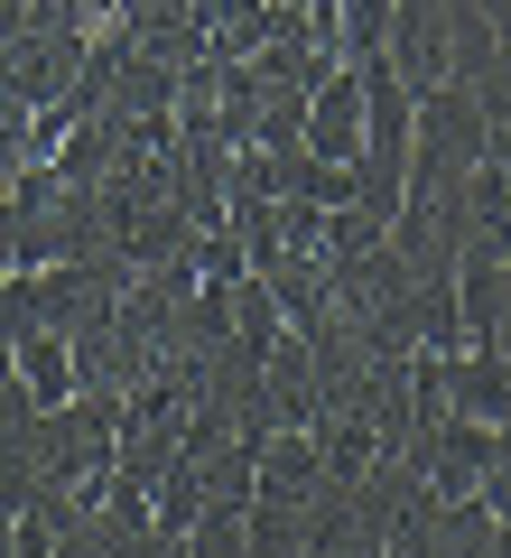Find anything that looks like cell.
Segmentation results:
<instances>
[{
    "label": "cell",
    "instance_id": "cell-11",
    "mask_svg": "<svg viewBox=\"0 0 511 558\" xmlns=\"http://www.w3.org/2000/svg\"><path fill=\"white\" fill-rule=\"evenodd\" d=\"M0 270H20V196H0Z\"/></svg>",
    "mask_w": 511,
    "mask_h": 558
},
{
    "label": "cell",
    "instance_id": "cell-6",
    "mask_svg": "<svg viewBox=\"0 0 511 558\" xmlns=\"http://www.w3.org/2000/svg\"><path fill=\"white\" fill-rule=\"evenodd\" d=\"M307 28L344 65H363V57H381V38H391V0H307Z\"/></svg>",
    "mask_w": 511,
    "mask_h": 558
},
{
    "label": "cell",
    "instance_id": "cell-8",
    "mask_svg": "<svg viewBox=\"0 0 511 558\" xmlns=\"http://www.w3.org/2000/svg\"><path fill=\"white\" fill-rule=\"evenodd\" d=\"M484 549H492V512H484V494L447 502V512H437V539H428V558H484Z\"/></svg>",
    "mask_w": 511,
    "mask_h": 558
},
{
    "label": "cell",
    "instance_id": "cell-4",
    "mask_svg": "<svg viewBox=\"0 0 511 558\" xmlns=\"http://www.w3.org/2000/svg\"><path fill=\"white\" fill-rule=\"evenodd\" d=\"M447 38H455V0H391V38L381 57L400 65V84H447Z\"/></svg>",
    "mask_w": 511,
    "mask_h": 558
},
{
    "label": "cell",
    "instance_id": "cell-5",
    "mask_svg": "<svg viewBox=\"0 0 511 558\" xmlns=\"http://www.w3.org/2000/svg\"><path fill=\"white\" fill-rule=\"evenodd\" d=\"M297 149L326 159V168H354L363 159V75H354V65H334V75L307 94V131H297Z\"/></svg>",
    "mask_w": 511,
    "mask_h": 558
},
{
    "label": "cell",
    "instance_id": "cell-10",
    "mask_svg": "<svg viewBox=\"0 0 511 558\" xmlns=\"http://www.w3.org/2000/svg\"><path fill=\"white\" fill-rule=\"evenodd\" d=\"M242 512H252V502H205V512L186 521V558H242Z\"/></svg>",
    "mask_w": 511,
    "mask_h": 558
},
{
    "label": "cell",
    "instance_id": "cell-12",
    "mask_svg": "<svg viewBox=\"0 0 511 558\" xmlns=\"http://www.w3.org/2000/svg\"><path fill=\"white\" fill-rule=\"evenodd\" d=\"M20 381V344H10V326H0V391Z\"/></svg>",
    "mask_w": 511,
    "mask_h": 558
},
{
    "label": "cell",
    "instance_id": "cell-3",
    "mask_svg": "<svg viewBox=\"0 0 511 558\" xmlns=\"http://www.w3.org/2000/svg\"><path fill=\"white\" fill-rule=\"evenodd\" d=\"M326 410V381H316V344L297 336H279L270 354H260V381H252V418H260V438L270 428H307V418Z\"/></svg>",
    "mask_w": 511,
    "mask_h": 558
},
{
    "label": "cell",
    "instance_id": "cell-2",
    "mask_svg": "<svg viewBox=\"0 0 511 558\" xmlns=\"http://www.w3.org/2000/svg\"><path fill=\"white\" fill-rule=\"evenodd\" d=\"M84 28H38L20 10V28H10V47H0V84L28 102V112H75V75H84ZM84 121V112H75Z\"/></svg>",
    "mask_w": 511,
    "mask_h": 558
},
{
    "label": "cell",
    "instance_id": "cell-9",
    "mask_svg": "<svg viewBox=\"0 0 511 558\" xmlns=\"http://www.w3.org/2000/svg\"><path fill=\"white\" fill-rule=\"evenodd\" d=\"M20 168H38V112L0 84V196L20 186Z\"/></svg>",
    "mask_w": 511,
    "mask_h": 558
},
{
    "label": "cell",
    "instance_id": "cell-7",
    "mask_svg": "<svg viewBox=\"0 0 511 558\" xmlns=\"http://www.w3.org/2000/svg\"><path fill=\"white\" fill-rule=\"evenodd\" d=\"M20 381H28L38 410L75 400V354H65V336H28V344H20Z\"/></svg>",
    "mask_w": 511,
    "mask_h": 558
},
{
    "label": "cell",
    "instance_id": "cell-1",
    "mask_svg": "<svg viewBox=\"0 0 511 558\" xmlns=\"http://www.w3.org/2000/svg\"><path fill=\"white\" fill-rule=\"evenodd\" d=\"M484 140H492V121L465 84H418V102H410V186L418 196L455 186L465 168H484Z\"/></svg>",
    "mask_w": 511,
    "mask_h": 558
}]
</instances>
